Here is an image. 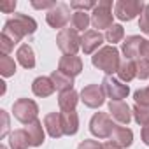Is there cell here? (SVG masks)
<instances>
[{
  "label": "cell",
  "instance_id": "22",
  "mask_svg": "<svg viewBox=\"0 0 149 149\" xmlns=\"http://www.w3.org/2000/svg\"><path fill=\"white\" fill-rule=\"evenodd\" d=\"M30 144V137L26 130H14L9 133V147L11 149H26Z\"/></svg>",
  "mask_w": 149,
  "mask_h": 149
},
{
  "label": "cell",
  "instance_id": "8",
  "mask_svg": "<svg viewBox=\"0 0 149 149\" xmlns=\"http://www.w3.org/2000/svg\"><path fill=\"white\" fill-rule=\"evenodd\" d=\"M81 100L90 109H98L105 102V93L100 84H88L81 91Z\"/></svg>",
  "mask_w": 149,
  "mask_h": 149
},
{
  "label": "cell",
  "instance_id": "43",
  "mask_svg": "<svg viewBox=\"0 0 149 149\" xmlns=\"http://www.w3.org/2000/svg\"><path fill=\"white\" fill-rule=\"evenodd\" d=\"M0 149H7V147H6V146H2V147H0Z\"/></svg>",
  "mask_w": 149,
  "mask_h": 149
},
{
  "label": "cell",
  "instance_id": "24",
  "mask_svg": "<svg viewBox=\"0 0 149 149\" xmlns=\"http://www.w3.org/2000/svg\"><path fill=\"white\" fill-rule=\"evenodd\" d=\"M13 19H14L16 25L21 28V32L25 33V37L35 33V30H37V23H35L33 18H30V16H26V14H14Z\"/></svg>",
  "mask_w": 149,
  "mask_h": 149
},
{
  "label": "cell",
  "instance_id": "40",
  "mask_svg": "<svg viewBox=\"0 0 149 149\" xmlns=\"http://www.w3.org/2000/svg\"><path fill=\"white\" fill-rule=\"evenodd\" d=\"M142 142L146 146H149V125L142 126Z\"/></svg>",
  "mask_w": 149,
  "mask_h": 149
},
{
  "label": "cell",
  "instance_id": "16",
  "mask_svg": "<svg viewBox=\"0 0 149 149\" xmlns=\"http://www.w3.org/2000/svg\"><path fill=\"white\" fill-rule=\"evenodd\" d=\"M111 142H114L118 147H130L133 144V132L126 126H116L112 135H111Z\"/></svg>",
  "mask_w": 149,
  "mask_h": 149
},
{
  "label": "cell",
  "instance_id": "29",
  "mask_svg": "<svg viewBox=\"0 0 149 149\" xmlns=\"http://www.w3.org/2000/svg\"><path fill=\"white\" fill-rule=\"evenodd\" d=\"M123 37H125V28H123L121 25H112V26L105 32V40L111 42L112 46L118 44V42H121Z\"/></svg>",
  "mask_w": 149,
  "mask_h": 149
},
{
  "label": "cell",
  "instance_id": "39",
  "mask_svg": "<svg viewBox=\"0 0 149 149\" xmlns=\"http://www.w3.org/2000/svg\"><path fill=\"white\" fill-rule=\"evenodd\" d=\"M140 56L146 58V60H149V40H146V39H144L142 47H140Z\"/></svg>",
  "mask_w": 149,
  "mask_h": 149
},
{
  "label": "cell",
  "instance_id": "18",
  "mask_svg": "<svg viewBox=\"0 0 149 149\" xmlns=\"http://www.w3.org/2000/svg\"><path fill=\"white\" fill-rule=\"evenodd\" d=\"M26 133H28V137H30V144H32V147H39V146H42L44 144V126H42V123L39 121V119H35V121H32L30 125H26Z\"/></svg>",
  "mask_w": 149,
  "mask_h": 149
},
{
  "label": "cell",
  "instance_id": "17",
  "mask_svg": "<svg viewBox=\"0 0 149 149\" xmlns=\"http://www.w3.org/2000/svg\"><path fill=\"white\" fill-rule=\"evenodd\" d=\"M54 90H56V88H54L51 77H44V76H42V77H37V79L32 83V91H33V95H35V97H40V98H46V97L53 95Z\"/></svg>",
  "mask_w": 149,
  "mask_h": 149
},
{
  "label": "cell",
  "instance_id": "30",
  "mask_svg": "<svg viewBox=\"0 0 149 149\" xmlns=\"http://www.w3.org/2000/svg\"><path fill=\"white\" fill-rule=\"evenodd\" d=\"M137 77L149 79V60H146V58L137 60Z\"/></svg>",
  "mask_w": 149,
  "mask_h": 149
},
{
  "label": "cell",
  "instance_id": "2",
  "mask_svg": "<svg viewBox=\"0 0 149 149\" xmlns=\"http://www.w3.org/2000/svg\"><path fill=\"white\" fill-rule=\"evenodd\" d=\"M112 18H114V14H112V2L111 0H102V2L97 4V7L91 13V25H93V28H98V30H102V28L109 30L114 25Z\"/></svg>",
  "mask_w": 149,
  "mask_h": 149
},
{
  "label": "cell",
  "instance_id": "5",
  "mask_svg": "<svg viewBox=\"0 0 149 149\" xmlns=\"http://www.w3.org/2000/svg\"><path fill=\"white\" fill-rule=\"evenodd\" d=\"M144 7L146 6L142 2H137V0H119L114 6V16L121 21H132L142 14Z\"/></svg>",
  "mask_w": 149,
  "mask_h": 149
},
{
  "label": "cell",
  "instance_id": "33",
  "mask_svg": "<svg viewBox=\"0 0 149 149\" xmlns=\"http://www.w3.org/2000/svg\"><path fill=\"white\" fill-rule=\"evenodd\" d=\"M14 46H16V44H14L7 35H4V33L0 35V51H2L4 56H9V53L14 49Z\"/></svg>",
  "mask_w": 149,
  "mask_h": 149
},
{
  "label": "cell",
  "instance_id": "4",
  "mask_svg": "<svg viewBox=\"0 0 149 149\" xmlns=\"http://www.w3.org/2000/svg\"><path fill=\"white\" fill-rule=\"evenodd\" d=\"M116 125L112 123L111 116L107 112H95L90 119V132L98 139H107L112 135Z\"/></svg>",
  "mask_w": 149,
  "mask_h": 149
},
{
  "label": "cell",
  "instance_id": "35",
  "mask_svg": "<svg viewBox=\"0 0 149 149\" xmlns=\"http://www.w3.org/2000/svg\"><path fill=\"white\" fill-rule=\"evenodd\" d=\"M0 119H2V128H0V139H6L9 133V114L2 109L0 111Z\"/></svg>",
  "mask_w": 149,
  "mask_h": 149
},
{
  "label": "cell",
  "instance_id": "1",
  "mask_svg": "<svg viewBox=\"0 0 149 149\" xmlns=\"http://www.w3.org/2000/svg\"><path fill=\"white\" fill-rule=\"evenodd\" d=\"M91 63L98 70L105 72L107 76H112L114 72H118V68L121 65V61H119V51L114 46H104V47H100L91 56Z\"/></svg>",
  "mask_w": 149,
  "mask_h": 149
},
{
  "label": "cell",
  "instance_id": "3",
  "mask_svg": "<svg viewBox=\"0 0 149 149\" xmlns=\"http://www.w3.org/2000/svg\"><path fill=\"white\" fill-rule=\"evenodd\" d=\"M13 112H14V118L19 121V123H25V125H30L32 121L37 119V114H39V107L33 100L30 98H19L13 104Z\"/></svg>",
  "mask_w": 149,
  "mask_h": 149
},
{
  "label": "cell",
  "instance_id": "6",
  "mask_svg": "<svg viewBox=\"0 0 149 149\" xmlns=\"http://www.w3.org/2000/svg\"><path fill=\"white\" fill-rule=\"evenodd\" d=\"M56 42H58V47L65 54H76L77 49L81 47V35L74 28H63V30H60Z\"/></svg>",
  "mask_w": 149,
  "mask_h": 149
},
{
  "label": "cell",
  "instance_id": "12",
  "mask_svg": "<svg viewBox=\"0 0 149 149\" xmlns=\"http://www.w3.org/2000/svg\"><path fill=\"white\" fill-rule=\"evenodd\" d=\"M109 116H112V119H116L119 125H128L132 121L133 112L128 107V104L119 100V102H109Z\"/></svg>",
  "mask_w": 149,
  "mask_h": 149
},
{
  "label": "cell",
  "instance_id": "31",
  "mask_svg": "<svg viewBox=\"0 0 149 149\" xmlns=\"http://www.w3.org/2000/svg\"><path fill=\"white\" fill-rule=\"evenodd\" d=\"M135 104L137 105H144V107H149V88H142V90H137L135 95Z\"/></svg>",
  "mask_w": 149,
  "mask_h": 149
},
{
  "label": "cell",
  "instance_id": "21",
  "mask_svg": "<svg viewBox=\"0 0 149 149\" xmlns=\"http://www.w3.org/2000/svg\"><path fill=\"white\" fill-rule=\"evenodd\" d=\"M116 74H118L119 81H123V83L133 81V79L137 77V61H133V60H125V61H121V65H119V68H118Z\"/></svg>",
  "mask_w": 149,
  "mask_h": 149
},
{
  "label": "cell",
  "instance_id": "27",
  "mask_svg": "<svg viewBox=\"0 0 149 149\" xmlns=\"http://www.w3.org/2000/svg\"><path fill=\"white\" fill-rule=\"evenodd\" d=\"M0 74L4 77H11L16 74V61L11 56H0Z\"/></svg>",
  "mask_w": 149,
  "mask_h": 149
},
{
  "label": "cell",
  "instance_id": "11",
  "mask_svg": "<svg viewBox=\"0 0 149 149\" xmlns=\"http://www.w3.org/2000/svg\"><path fill=\"white\" fill-rule=\"evenodd\" d=\"M58 70L67 74L70 77H76L83 72V61L79 56L76 54H65L60 58V63H58Z\"/></svg>",
  "mask_w": 149,
  "mask_h": 149
},
{
  "label": "cell",
  "instance_id": "34",
  "mask_svg": "<svg viewBox=\"0 0 149 149\" xmlns=\"http://www.w3.org/2000/svg\"><path fill=\"white\" fill-rule=\"evenodd\" d=\"M139 28H140L144 33H147V35H149V6H146V7H144V11H142V14H140Z\"/></svg>",
  "mask_w": 149,
  "mask_h": 149
},
{
  "label": "cell",
  "instance_id": "19",
  "mask_svg": "<svg viewBox=\"0 0 149 149\" xmlns=\"http://www.w3.org/2000/svg\"><path fill=\"white\" fill-rule=\"evenodd\" d=\"M49 77H51V81H53L54 88H56L60 93L74 90V77L67 76V74H63V72H60V70H54Z\"/></svg>",
  "mask_w": 149,
  "mask_h": 149
},
{
  "label": "cell",
  "instance_id": "32",
  "mask_svg": "<svg viewBox=\"0 0 149 149\" xmlns=\"http://www.w3.org/2000/svg\"><path fill=\"white\" fill-rule=\"evenodd\" d=\"M70 7H72V9H76V11H83V13H86L88 9H95L97 4L93 2V0H86V2H83V0H72V2H70Z\"/></svg>",
  "mask_w": 149,
  "mask_h": 149
},
{
  "label": "cell",
  "instance_id": "23",
  "mask_svg": "<svg viewBox=\"0 0 149 149\" xmlns=\"http://www.w3.org/2000/svg\"><path fill=\"white\" fill-rule=\"evenodd\" d=\"M79 97L81 95H77V91H74V90L60 93V97H58L60 109L61 111H76V105L79 102Z\"/></svg>",
  "mask_w": 149,
  "mask_h": 149
},
{
  "label": "cell",
  "instance_id": "20",
  "mask_svg": "<svg viewBox=\"0 0 149 149\" xmlns=\"http://www.w3.org/2000/svg\"><path fill=\"white\" fill-rule=\"evenodd\" d=\"M16 60L21 67L25 68H33L35 67V54H33V49L28 46V44H21L16 51Z\"/></svg>",
  "mask_w": 149,
  "mask_h": 149
},
{
  "label": "cell",
  "instance_id": "7",
  "mask_svg": "<svg viewBox=\"0 0 149 149\" xmlns=\"http://www.w3.org/2000/svg\"><path fill=\"white\" fill-rule=\"evenodd\" d=\"M102 88H104L105 97L111 98V102H119V100L126 98L128 93H130L128 84H125L123 81L116 79L114 76H105L104 81H102Z\"/></svg>",
  "mask_w": 149,
  "mask_h": 149
},
{
  "label": "cell",
  "instance_id": "38",
  "mask_svg": "<svg viewBox=\"0 0 149 149\" xmlns=\"http://www.w3.org/2000/svg\"><path fill=\"white\" fill-rule=\"evenodd\" d=\"M16 9V0H11V2H4V4H0V11L9 14V13H14Z\"/></svg>",
  "mask_w": 149,
  "mask_h": 149
},
{
  "label": "cell",
  "instance_id": "10",
  "mask_svg": "<svg viewBox=\"0 0 149 149\" xmlns=\"http://www.w3.org/2000/svg\"><path fill=\"white\" fill-rule=\"evenodd\" d=\"M105 35H102L98 30H88L81 37V49L84 54H93L98 51V47L104 44Z\"/></svg>",
  "mask_w": 149,
  "mask_h": 149
},
{
  "label": "cell",
  "instance_id": "28",
  "mask_svg": "<svg viewBox=\"0 0 149 149\" xmlns=\"http://www.w3.org/2000/svg\"><path fill=\"white\" fill-rule=\"evenodd\" d=\"M132 112H133V119H135V123L137 125H140V126H146V125H149V107H144V105H133V109H132Z\"/></svg>",
  "mask_w": 149,
  "mask_h": 149
},
{
  "label": "cell",
  "instance_id": "14",
  "mask_svg": "<svg viewBox=\"0 0 149 149\" xmlns=\"http://www.w3.org/2000/svg\"><path fill=\"white\" fill-rule=\"evenodd\" d=\"M61 118V126H63V133L65 135H76L79 130V116L76 111H61L60 112Z\"/></svg>",
  "mask_w": 149,
  "mask_h": 149
},
{
  "label": "cell",
  "instance_id": "26",
  "mask_svg": "<svg viewBox=\"0 0 149 149\" xmlns=\"http://www.w3.org/2000/svg\"><path fill=\"white\" fill-rule=\"evenodd\" d=\"M70 23H72V28L74 30H84V28H88V25L91 23V16L88 14V13H83V11H76L72 14V19H70Z\"/></svg>",
  "mask_w": 149,
  "mask_h": 149
},
{
  "label": "cell",
  "instance_id": "25",
  "mask_svg": "<svg viewBox=\"0 0 149 149\" xmlns=\"http://www.w3.org/2000/svg\"><path fill=\"white\" fill-rule=\"evenodd\" d=\"M2 33L4 35H7L14 44H18V42H21V39L25 37V33L21 32V28L16 25V21L11 18V19H7L6 21V25H4V30H2Z\"/></svg>",
  "mask_w": 149,
  "mask_h": 149
},
{
  "label": "cell",
  "instance_id": "15",
  "mask_svg": "<svg viewBox=\"0 0 149 149\" xmlns=\"http://www.w3.org/2000/svg\"><path fill=\"white\" fill-rule=\"evenodd\" d=\"M44 128L49 133V137H53V139H60L61 135H65L63 133V126H61L60 112H49L44 118Z\"/></svg>",
  "mask_w": 149,
  "mask_h": 149
},
{
  "label": "cell",
  "instance_id": "13",
  "mask_svg": "<svg viewBox=\"0 0 149 149\" xmlns=\"http://www.w3.org/2000/svg\"><path fill=\"white\" fill-rule=\"evenodd\" d=\"M142 42H144V39L142 37H139V35H130V37H126L125 39V42H123V46H121V51H123V54L126 56V60H140V47H142Z\"/></svg>",
  "mask_w": 149,
  "mask_h": 149
},
{
  "label": "cell",
  "instance_id": "9",
  "mask_svg": "<svg viewBox=\"0 0 149 149\" xmlns=\"http://www.w3.org/2000/svg\"><path fill=\"white\" fill-rule=\"evenodd\" d=\"M68 19H72V18H70V11H68V6L67 4H56L46 14L47 25L53 26V28H60V30L65 28V25L68 23Z\"/></svg>",
  "mask_w": 149,
  "mask_h": 149
},
{
  "label": "cell",
  "instance_id": "42",
  "mask_svg": "<svg viewBox=\"0 0 149 149\" xmlns=\"http://www.w3.org/2000/svg\"><path fill=\"white\" fill-rule=\"evenodd\" d=\"M2 86H0V95H4L6 93V83H0Z\"/></svg>",
  "mask_w": 149,
  "mask_h": 149
},
{
  "label": "cell",
  "instance_id": "37",
  "mask_svg": "<svg viewBox=\"0 0 149 149\" xmlns=\"http://www.w3.org/2000/svg\"><path fill=\"white\" fill-rule=\"evenodd\" d=\"M32 6L35 9H53L56 6V2H51V0H46V2H37V0H32Z\"/></svg>",
  "mask_w": 149,
  "mask_h": 149
},
{
  "label": "cell",
  "instance_id": "36",
  "mask_svg": "<svg viewBox=\"0 0 149 149\" xmlns=\"http://www.w3.org/2000/svg\"><path fill=\"white\" fill-rule=\"evenodd\" d=\"M77 149H104V144H100V142H97V140L88 139V140H83V142L77 146Z\"/></svg>",
  "mask_w": 149,
  "mask_h": 149
},
{
  "label": "cell",
  "instance_id": "41",
  "mask_svg": "<svg viewBox=\"0 0 149 149\" xmlns=\"http://www.w3.org/2000/svg\"><path fill=\"white\" fill-rule=\"evenodd\" d=\"M104 149H121V147H118L114 142H111V140H109V142H105V144H104Z\"/></svg>",
  "mask_w": 149,
  "mask_h": 149
}]
</instances>
